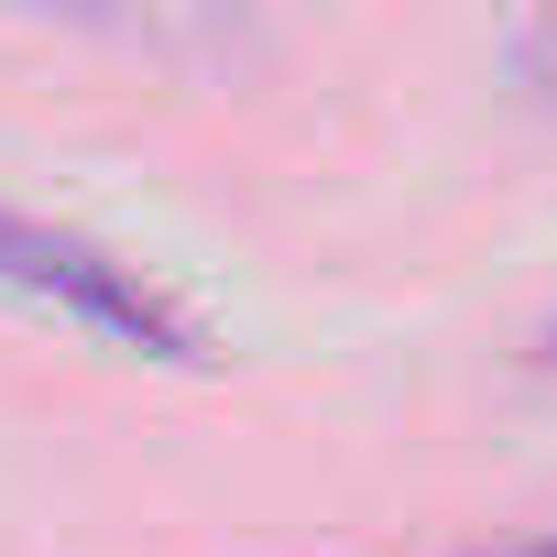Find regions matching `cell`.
Instances as JSON below:
<instances>
[{
	"label": "cell",
	"instance_id": "6da1fadb",
	"mask_svg": "<svg viewBox=\"0 0 557 557\" xmlns=\"http://www.w3.org/2000/svg\"><path fill=\"white\" fill-rule=\"evenodd\" d=\"M0 285H12V296H45V307H66V318H88V329L121 339V350L208 361V329L153 285L143 262H121V251H99V240H77V230H55V219H34V208H0Z\"/></svg>",
	"mask_w": 557,
	"mask_h": 557
},
{
	"label": "cell",
	"instance_id": "7a4b0ae2",
	"mask_svg": "<svg viewBox=\"0 0 557 557\" xmlns=\"http://www.w3.org/2000/svg\"><path fill=\"white\" fill-rule=\"evenodd\" d=\"M513 77H524V88H535V99H546V110H557V12H546V23H524V34H513Z\"/></svg>",
	"mask_w": 557,
	"mask_h": 557
},
{
	"label": "cell",
	"instance_id": "3957f363",
	"mask_svg": "<svg viewBox=\"0 0 557 557\" xmlns=\"http://www.w3.org/2000/svg\"><path fill=\"white\" fill-rule=\"evenodd\" d=\"M513 557H557V535H546V546H513Z\"/></svg>",
	"mask_w": 557,
	"mask_h": 557
}]
</instances>
